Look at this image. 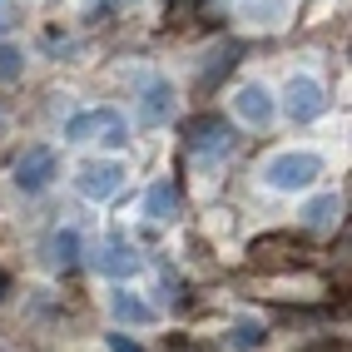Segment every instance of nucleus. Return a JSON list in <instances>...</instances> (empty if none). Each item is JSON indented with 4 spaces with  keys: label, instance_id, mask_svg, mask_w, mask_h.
<instances>
[{
    "label": "nucleus",
    "instance_id": "3",
    "mask_svg": "<svg viewBox=\"0 0 352 352\" xmlns=\"http://www.w3.org/2000/svg\"><path fill=\"white\" fill-rule=\"evenodd\" d=\"M65 174V159H60V149L55 144H25L20 149V159H15V189L25 194V199H35V194H45V189H55V179Z\"/></svg>",
    "mask_w": 352,
    "mask_h": 352
},
{
    "label": "nucleus",
    "instance_id": "10",
    "mask_svg": "<svg viewBox=\"0 0 352 352\" xmlns=\"http://www.w3.org/2000/svg\"><path fill=\"white\" fill-rule=\"evenodd\" d=\"M109 313H114V322H129V327H159V308H154L149 298H139L129 283H114Z\"/></svg>",
    "mask_w": 352,
    "mask_h": 352
},
{
    "label": "nucleus",
    "instance_id": "4",
    "mask_svg": "<svg viewBox=\"0 0 352 352\" xmlns=\"http://www.w3.org/2000/svg\"><path fill=\"white\" fill-rule=\"evenodd\" d=\"M184 144H189V159H194V164L214 169V164H223L233 149H239V134H233V124H223L219 114H208V120H194V124H189Z\"/></svg>",
    "mask_w": 352,
    "mask_h": 352
},
{
    "label": "nucleus",
    "instance_id": "16",
    "mask_svg": "<svg viewBox=\"0 0 352 352\" xmlns=\"http://www.w3.org/2000/svg\"><path fill=\"white\" fill-rule=\"evenodd\" d=\"M25 75V50L20 45H0V85H15Z\"/></svg>",
    "mask_w": 352,
    "mask_h": 352
},
{
    "label": "nucleus",
    "instance_id": "15",
    "mask_svg": "<svg viewBox=\"0 0 352 352\" xmlns=\"http://www.w3.org/2000/svg\"><path fill=\"white\" fill-rule=\"evenodd\" d=\"M50 253H55V268H75V263H80V253H85L80 228H60V233H55V243H50Z\"/></svg>",
    "mask_w": 352,
    "mask_h": 352
},
{
    "label": "nucleus",
    "instance_id": "17",
    "mask_svg": "<svg viewBox=\"0 0 352 352\" xmlns=\"http://www.w3.org/2000/svg\"><path fill=\"white\" fill-rule=\"evenodd\" d=\"M104 347H109V352H144L139 342H129L124 333H104Z\"/></svg>",
    "mask_w": 352,
    "mask_h": 352
},
{
    "label": "nucleus",
    "instance_id": "9",
    "mask_svg": "<svg viewBox=\"0 0 352 352\" xmlns=\"http://www.w3.org/2000/svg\"><path fill=\"white\" fill-rule=\"evenodd\" d=\"M233 120L248 124V129H268L278 120V95L263 85V80H248L233 89Z\"/></svg>",
    "mask_w": 352,
    "mask_h": 352
},
{
    "label": "nucleus",
    "instance_id": "1",
    "mask_svg": "<svg viewBox=\"0 0 352 352\" xmlns=\"http://www.w3.org/2000/svg\"><path fill=\"white\" fill-rule=\"evenodd\" d=\"M322 174H327V154L302 149V144L273 149L263 164H258V184H263V189H273V194H308Z\"/></svg>",
    "mask_w": 352,
    "mask_h": 352
},
{
    "label": "nucleus",
    "instance_id": "6",
    "mask_svg": "<svg viewBox=\"0 0 352 352\" xmlns=\"http://www.w3.org/2000/svg\"><path fill=\"white\" fill-rule=\"evenodd\" d=\"M174 114H179V85L169 75H154L144 89H139V100H134V120L139 129H164V124H174Z\"/></svg>",
    "mask_w": 352,
    "mask_h": 352
},
{
    "label": "nucleus",
    "instance_id": "7",
    "mask_svg": "<svg viewBox=\"0 0 352 352\" xmlns=\"http://www.w3.org/2000/svg\"><path fill=\"white\" fill-rule=\"evenodd\" d=\"M283 114L293 124H318L322 114H327V89H322V80L318 75H288V85H283Z\"/></svg>",
    "mask_w": 352,
    "mask_h": 352
},
{
    "label": "nucleus",
    "instance_id": "11",
    "mask_svg": "<svg viewBox=\"0 0 352 352\" xmlns=\"http://www.w3.org/2000/svg\"><path fill=\"white\" fill-rule=\"evenodd\" d=\"M139 219H154V223L179 219V189H174V179H149L144 184V194H139Z\"/></svg>",
    "mask_w": 352,
    "mask_h": 352
},
{
    "label": "nucleus",
    "instance_id": "13",
    "mask_svg": "<svg viewBox=\"0 0 352 352\" xmlns=\"http://www.w3.org/2000/svg\"><path fill=\"white\" fill-rule=\"evenodd\" d=\"M338 223H342V194L302 199V228H308V233H333Z\"/></svg>",
    "mask_w": 352,
    "mask_h": 352
},
{
    "label": "nucleus",
    "instance_id": "2",
    "mask_svg": "<svg viewBox=\"0 0 352 352\" xmlns=\"http://www.w3.org/2000/svg\"><path fill=\"white\" fill-rule=\"evenodd\" d=\"M65 144H85V139H100L104 149H124L129 144V120L120 104H95V109H80L69 114V120L60 124Z\"/></svg>",
    "mask_w": 352,
    "mask_h": 352
},
{
    "label": "nucleus",
    "instance_id": "5",
    "mask_svg": "<svg viewBox=\"0 0 352 352\" xmlns=\"http://www.w3.org/2000/svg\"><path fill=\"white\" fill-rule=\"evenodd\" d=\"M124 179H129V164L124 159H85L75 169V194L85 204H109V199H120Z\"/></svg>",
    "mask_w": 352,
    "mask_h": 352
},
{
    "label": "nucleus",
    "instance_id": "14",
    "mask_svg": "<svg viewBox=\"0 0 352 352\" xmlns=\"http://www.w3.org/2000/svg\"><path fill=\"white\" fill-rule=\"evenodd\" d=\"M288 10H293V0H248L239 15H243L248 30H283L288 25Z\"/></svg>",
    "mask_w": 352,
    "mask_h": 352
},
{
    "label": "nucleus",
    "instance_id": "12",
    "mask_svg": "<svg viewBox=\"0 0 352 352\" xmlns=\"http://www.w3.org/2000/svg\"><path fill=\"white\" fill-rule=\"evenodd\" d=\"M263 347H268V322L263 318L239 313L223 327V352H263Z\"/></svg>",
    "mask_w": 352,
    "mask_h": 352
},
{
    "label": "nucleus",
    "instance_id": "8",
    "mask_svg": "<svg viewBox=\"0 0 352 352\" xmlns=\"http://www.w3.org/2000/svg\"><path fill=\"white\" fill-rule=\"evenodd\" d=\"M89 268L100 278H109V283H129V278L144 273V253L134 243H124V239H104V243H95V253H89Z\"/></svg>",
    "mask_w": 352,
    "mask_h": 352
}]
</instances>
